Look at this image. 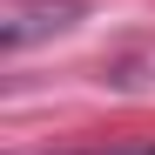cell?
Segmentation results:
<instances>
[{
	"instance_id": "2",
	"label": "cell",
	"mask_w": 155,
	"mask_h": 155,
	"mask_svg": "<svg viewBox=\"0 0 155 155\" xmlns=\"http://www.w3.org/2000/svg\"><path fill=\"white\" fill-rule=\"evenodd\" d=\"M115 155H155V142H142V148H115Z\"/></svg>"
},
{
	"instance_id": "1",
	"label": "cell",
	"mask_w": 155,
	"mask_h": 155,
	"mask_svg": "<svg viewBox=\"0 0 155 155\" xmlns=\"http://www.w3.org/2000/svg\"><path fill=\"white\" fill-rule=\"evenodd\" d=\"M74 20H81V0H34V7H20L7 27H0V41H7V47H27V41H41V34L74 27Z\"/></svg>"
}]
</instances>
